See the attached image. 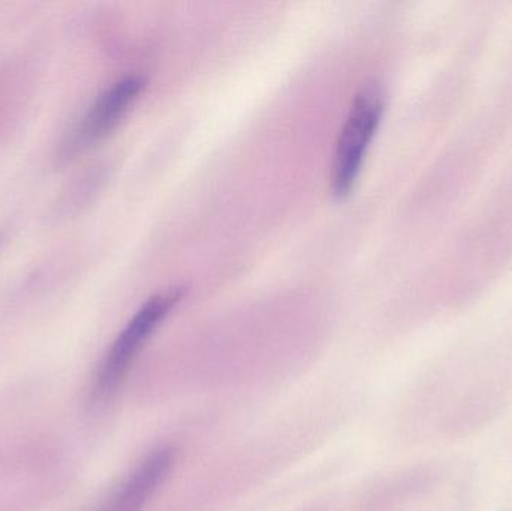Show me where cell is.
<instances>
[{"label": "cell", "instance_id": "1", "mask_svg": "<svg viewBox=\"0 0 512 511\" xmlns=\"http://www.w3.org/2000/svg\"><path fill=\"white\" fill-rule=\"evenodd\" d=\"M182 297V288H173L165 293L156 294L138 309L137 314L117 336L99 365L95 383H93V393L96 398L107 399L117 392L138 354L146 345L147 339L155 333L159 324L165 320Z\"/></svg>", "mask_w": 512, "mask_h": 511}, {"label": "cell", "instance_id": "2", "mask_svg": "<svg viewBox=\"0 0 512 511\" xmlns=\"http://www.w3.org/2000/svg\"><path fill=\"white\" fill-rule=\"evenodd\" d=\"M382 113L384 101L379 90L369 87L361 90L354 99L331 165V189L337 198L346 197L354 189Z\"/></svg>", "mask_w": 512, "mask_h": 511}, {"label": "cell", "instance_id": "3", "mask_svg": "<svg viewBox=\"0 0 512 511\" xmlns=\"http://www.w3.org/2000/svg\"><path fill=\"white\" fill-rule=\"evenodd\" d=\"M146 87V78L128 75L111 84L87 111L66 144L69 153L80 152L104 140L134 107Z\"/></svg>", "mask_w": 512, "mask_h": 511}, {"label": "cell", "instance_id": "4", "mask_svg": "<svg viewBox=\"0 0 512 511\" xmlns=\"http://www.w3.org/2000/svg\"><path fill=\"white\" fill-rule=\"evenodd\" d=\"M177 450L159 447L147 455L117 488L102 511H141L176 464Z\"/></svg>", "mask_w": 512, "mask_h": 511}]
</instances>
